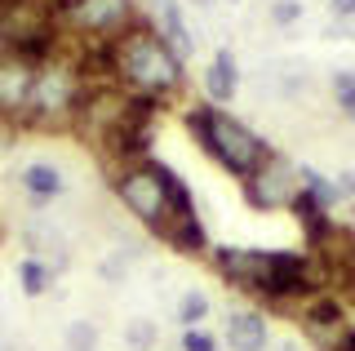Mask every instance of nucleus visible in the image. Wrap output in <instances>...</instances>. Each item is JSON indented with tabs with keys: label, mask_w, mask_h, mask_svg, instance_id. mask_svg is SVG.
Instances as JSON below:
<instances>
[{
	"label": "nucleus",
	"mask_w": 355,
	"mask_h": 351,
	"mask_svg": "<svg viewBox=\"0 0 355 351\" xmlns=\"http://www.w3.org/2000/svg\"><path fill=\"white\" fill-rule=\"evenodd\" d=\"M125 343H129L133 351H151V347H155V325H151V320H129V325H125Z\"/></svg>",
	"instance_id": "nucleus-16"
},
{
	"label": "nucleus",
	"mask_w": 355,
	"mask_h": 351,
	"mask_svg": "<svg viewBox=\"0 0 355 351\" xmlns=\"http://www.w3.org/2000/svg\"><path fill=\"white\" fill-rule=\"evenodd\" d=\"M338 320H342V307L333 302V298H320V302L306 307V329H315V334H329V329H338Z\"/></svg>",
	"instance_id": "nucleus-14"
},
{
	"label": "nucleus",
	"mask_w": 355,
	"mask_h": 351,
	"mask_svg": "<svg viewBox=\"0 0 355 351\" xmlns=\"http://www.w3.org/2000/svg\"><path fill=\"white\" fill-rule=\"evenodd\" d=\"M244 182V200L253 205V209H262V214H271V209H288V200L297 196V169H293V160H284L280 151H266L262 164L249 173V178H240Z\"/></svg>",
	"instance_id": "nucleus-6"
},
{
	"label": "nucleus",
	"mask_w": 355,
	"mask_h": 351,
	"mask_svg": "<svg viewBox=\"0 0 355 351\" xmlns=\"http://www.w3.org/2000/svg\"><path fill=\"white\" fill-rule=\"evenodd\" d=\"M67 351H98V325L94 320H71L67 325Z\"/></svg>",
	"instance_id": "nucleus-15"
},
{
	"label": "nucleus",
	"mask_w": 355,
	"mask_h": 351,
	"mask_svg": "<svg viewBox=\"0 0 355 351\" xmlns=\"http://www.w3.org/2000/svg\"><path fill=\"white\" fill-rule=\"evenodd\" d=\"M85 71L76 58H67L58 49L53 58L36 62V80H31V107H27V120L22 129H67L80 107V94H85Z\"/></svg>",
	"instance_id": "nucleus-4"
},
{
	"label": "nucleus",
	"mask_w": 355,
	"mask_h": 351,
	"mask_svg": "<svg viewBox=\"0 0 355 351\" xmlns=\"http://www.w3.org/2000/svg\"><path fill=\"white\" fill-rule=\"evenodd\" d=\"M227 347L231 351H262L266 347L262 311H231L227 316Z\"/></svg>",
	"instance_id": "nucleus-11"
},
{
	"label": "nucleus",
	"mask_w": 355,
	"mask_h": 351,
	"mask_svg": "<svg viewBox=\"0 0 355 351\" xmlns=\"http://www.w3.org/2000/svg\"><path fill=\"white\" fill-rule=\"evenodd\" d=\"M351 120H355V112H351Z\"/></svg>",
	"instance_id": "nucleus-28"
},
{
	"label": "nucleus",
	"mask_w": 355,
	"mask_h": 351,
	"mask_svg": "<svg viewBox=\"0 0 355 351\" xmlns=\"http://www.w3.org/2000/svg\"><path fill=\"white\" fill-rule=\"evenodd\" d=\"M31 80H36V62L18 58V53H0V120L22 125L31 107Z\"/></svg>",
	"instance_id": "nucleus-7"
},
{
	"label": "nucleus",
	"mask_w": 355,
	"mask_h": 351,
	"mask_svg": "<svg viewBox=\"0 0 355 351\" xmlns=\"http://www.w3.org/2000/svg\"><path fill=\"white\" fill-rule=\"evenodd\" d=\"M53 262H44L40 254H27L18 262V284H22V293L27 298H40V293H49V284H53Z\"/></svg>",
	"instance_id": "nucleus-12"
},
{
	"label": "nucleus",
	"mask_w": 355,
	"mask_h": 351,
	"mask_svg": "<svg viewBox=\"0 0 355 351\" xmlns=\"http://www.w3.org/2000/svg\"><path fill=\"white\" fill-rule=\"evenodd\" d=\"M280 351H297V347H293V343H280Z\"/></svg>",
	"instance_id": "nucleus-27"
},
{
	"label": "nucleus",
	"mask_w": 355,
	"mask_h": 351,
	"mask_svg": "<svg viewBox=\"0 0 355 351\" xmlns=\"http://www.w3.org/2000/svg\"><path fill=\"white\" fill-rule=\"evenodd\" d=\"M205 320H209V293L187 289L182 302H178V325H182V329H200Z\"/></svg>",
	"instance_id": "nucleus-13"
},
{
	"label": "nucleus",
	"mask_w": 355,
	"mask_h": 351,
	"mask_svg": "<svg viewBox=\"0 0 355 351\" xmlns=\"http://www.w3.org/2000/svg\"><path fill=\"white\" fill-rule=\"evenodd\" d=\"M187 129H191L200 147H205L227 173H236V178H249L262 164V156L271 151L249 125H240V120L227 116L222 107H191V112H187Z\"/></svg>",
	"instance_id": "nucleus-3"
},
{
	"label": "nucleus",
	"mask_w": 355,
	"mask_h": 351,
	"mask_svg": "<svg viewBox=\"0 0 355 351\" xmlns=\"http://www.w3.org/2000/svg\"><path fill=\"white\" fill-rule=\"evenodd\" d=\"M31 0H0V23H5V18H14L18 9H27Z\"/></svg>",
	"instance_id": "nucleus-21"
},
{
	"label": "nucleus",
	"mask_w": 355,
	"mask_h": 351,
	"mask_svg": "<svg viewBox=\"0 0 355 351\" xmlns=\"http://www.w3.org/2000/svg\"><path fill=\"white\" fill-rule=\"evenodd\" d=\"M182 351H218V343H214V334H205V329H187Z\"/></svg>",
	"instance_id": "nucleus-18"
},
{
	"label": "nucleus",
	"mask_w": 355,
	"mask_h": 351,
	"mask_svg": "<svg viewBox=\"0 0 355 351\" xmlns=\"http://www.w3.org/2000/svg\"><path fill=\"white\" fill-rule=\"evenodd\" d=\"M333 94H338V107L355 112V71H338V76H333Z\"/></svg>",
	"instance_id": "nucleus-17"
},
{
	"label": "nucleus",
	"mask_w": 355,
	"mask_h": 351,
	"mask_svg": "<svg viewBox=\"0 0 355 351\" xmlns=\"http://www.w3.org/2000/svg\"><path fill=\"white\" fill-rule=\"evenodd\" d=\"M191 5H200V9H209V5H214V0H191Z\"/></svg>",
	"instance_id": "nucleus-25"
},
{
	"label": "nucleus",
	"mask_w": 355,
	"mask_h": 351,
	"mask_svg": "<svg viewBox=\"0 0 355 351\" xmlns=\"http://www.w3.org/2000/svg\"><path fill=\"white\" fill-rule=\"evenodd\" d=\"M103 276L107 280H120V276H125V262H120V258H107L103 262Z\"/></svg>",
	"instance_id": "nucleus-22"
},
{
	"label": "nucleus",
	"mask_w": 355,
	"mask_h": 351,
	"mask_svg": "<svg viewBox=\"0 0 355 351\" xmlns=\"http://www.w3.org/2000/svg\"><path fill=\"white\" fill-rule=\"evenodd\" d=\"M151 27L160 31V40L178 53V58H191V53H196V36H191V27H187L178 0H155V23Z\"/></svg>",
	"instance_id": "nucleus-8"
},
{
	"label": "nucleus",
	"mask_w": 355,
	"mask_h": 351,
	"mask_svg": "<svg viewBox=\"0 0 355 351\" xmlns=\"http://www.w3.org/2000/svg\"><path fill=\"white\" fill-rule=\"evenodd\" d=\"M107 53H111V80L129 94H142V98L160 103V98H169L182 85V58L164 45L160 31L142 14L116 40H107Z\"/></svg>",
	"instance_id": "nucleus-1"
},
{
	"label": "nucleus",
	"mask_w": 355,
	"mask_h": 351,
	"mask_svg": "<svg viewBox=\"0 0 355 351\" xmlns=\"http://www.w3.org/2000/svg\"><path fill=\"white\" fill-rule=\"evenodd\" d=\"M338 351H355V334H347V338H342V343H338Z\"/></svg>",
	"instance_id": "nucleus-23"
},
{
	"label": "nucleus",
	"mask_w": 355,
	"mask_h": 351,
	"mask_svg": "<svg viewBox=\"0 0 355 351\" xmlns=\"http://www.w3.org/2000/svg\"><path fill=\"white\" fill-rule=\"evenodd\" d=\"M329 14L333 18H355V0H329Z\"/></svg>",
	"instance_id": "nucleus-20"
},
{
	"label": "nucleus",
	"mask_w": 355,
	"mask_h": 351,
	"mask_svg": "<svg viewBox=\"0 0 355 351\" xmlns=\"http://www.w3.org/2000/svg\"><path fill=\"white\" fill-rule=\"evenodd\" d=\"M214 267L227 276L236 289H249L258 298H293V293H306L311 284V271H306V258L297 254H271V249H236V245H222L214 249Z\"/></svg>",
	"instance_id": "nucleus-2"
},
{
	"label": "nucleus",
	"mask_w": 355,
	"mask_h": 351,
	"mask_svg": "<svg viewBox=\"0 0 355 351\" xmlns=\"http://www.w3.org/2000/svg\"><path fill=\"white\" fill-rule=\"evenodd\" d=\"M18 182H22V191H27V200H36V205H49L67 191V173L53 160H31L27 169L18 173Z\"/></svg>",
	"instance_id": "nucleus-9"
},
{
	"label": "nucleus",
	"mask_w": 355,
	"mask_h": 351,
	"mask_svg": "<svg viewBox=\"0 0 355 351\" xmlns=\"http://www.w3.org/2000/svg\"><path fill=\"white\" fill-rule=\"evenodd\" d=\"M240 89V67H236V53L231 49H218L214 58H209V71H205V94L214 98V103H231Z\"/></svg>",
	"instance_id": "nucleus-10"
},
{
	"label": "nucleus",
	"mask_w": 355,
	"mask_h": 351,
	"mask_svg": "<svg viewBox=\"0 0 355 351\" xmlns=\"http://www.w3.org/2000/svg\"><path fill=\"white\" fill-rule=\"evenodd\" d=\"M0 53H5V27H0Z\"/></svg>",
	"instance_id": "nucleus-26"
},
{
	"label": "nucleus",
	"mask_w": 355,
	"mask_h": 351,
	"mask_svg": "<svg viewBox=\"0 0 355 351\" xmlns=\"http://www.w3.org/2000/svg\"><path fill=\"white\" fill-rule=\"evenodd\" d=\"M133 18H138L133 0H76L58 14V23L62 36L76 40H116Z\"/></svg>",
	"instance_id": "nucleus-5"
},
{
	"label": "nucleus",
	"mask_w": 355,
	"mask_h": 351,
	"mask_svg": "<svg viewBox=\"0 0 355 351\" xmlns=\"http://www.w3.org/2000/svg\"><path fill=\"white\" fill-rule=\"evenodd\" d=\"M67 5H76V0H53V9H58V14H62V9H67Z\"/></svg>",
	"instance_id": "nucleus-24"
},
{
	"label": "nucleus",
	"mask_w": 355,
	"mask_h": 351,
	"mask_svg": "<svg viewBox=\"0 0 355 351\" xmlns=\"http://www.w3.org/2000/svg\"><path fill=\"white\" fill-rule=\"evenodd\" d=\"M271 18L280 27H288V23H297V18H302V5H297V0H275V5H271Z\"/></svg>",
	"instance_id": "nucleus-19"
}]
</instances>
